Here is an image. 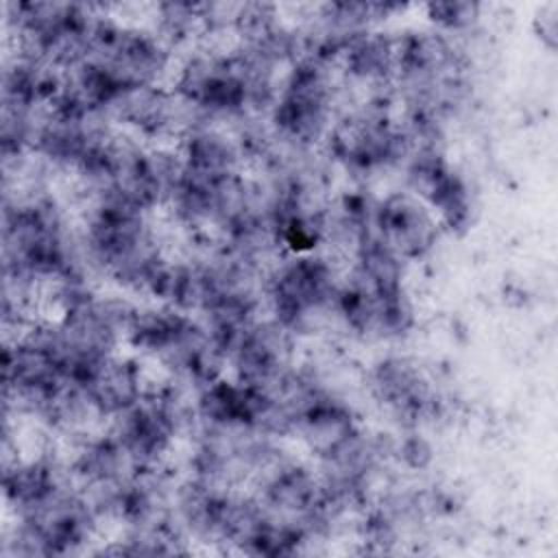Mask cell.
Wrapping results in <instances>:
<instances>
[{"instance_id":"1","label":"cell","mask_w":558,"mask_h":558,"mask_svg":"<svg viewBox=\"0 0 558 558\" xmlns=\"http://www.w3.org/2000/svg\"><path fill=\"white\" fill-rule=\"evenodd\" d=\"M377 235L405 259L423 257L438 238L436 222L427 209L405 194L390 196L375 214Z\"/></svg>"},{"instance_id":"2","label":"cell","mask_w":558,"mask_h":558,"mask_svg":"<svg viewBox=\"0 0 558 558\" xmlns=\"http://www.w3.org/2000/svg\"><path fill=\"white\" fill-rule=\"evenodd\" d=\"M78 388L102 416H116L142 401V379L137 364L116 355H107L96 362Z\"/></svg>"},{"instance_id":"3","label":"cell","mask_w":558,"mask_h":558,"mask_svg":"<svg viewBox=\"0 0 558 558\" xmlns=\"http://www.w3.org/2000/svg\"><path fill=\"white\" fill-rule=\"evenodd\" d=\"M296 429L303 434L312 451L325 460L336 453L357 429L351 421L349 410L320 397L299 421Z\"/></svg>"},{"instance_id":"4","label":"cell","mask_w":558,"mask_h":558,"mask_svg":"<svg viewBox=\"0 0 558 558\" xmlns=\"http://www.w3.org/2000/svg\"><path fill=\"white\" fill-rule=\"evenodd\" d=\"M347 70L364 81H384L395 68V41L381 33H362L344 50Z\"/></svg>"},{"instance_id":"5","label":"cell","mask_w":558,"mask_h":558,"mask_svg":"<svg viewBox=\"0 0 558 558\" xmlns=\"http://www.w3.org/2000/svg\"><path fill=\"white\" fill-rule=\"evenodd\" d=\"M427 15L442 28H466L480 17V4L466 0H447V2H429Z\"/></svg>"},{"instance_id":"6","label":"cell","mask_w":558,"mask_h":558,"mask_svg":"<svg viewBox=\"0 0 558 558\" xmlns=\"http://www.w3.org/2000/svg\"><path fill=\"white\" fill-rule=\"evenodd\" d=\"M399 456L403 458V462L410 466V469H423L429 464L432 460V447L425 438L421 436H410L401 442V449H399Z\"/></svg>"},{"instance_id":"7","label":"cell","mask_w":558,"mask_h":558,"mask_svg":"<svg viewBox=\"0 0 558 558\" xmlns=\"http://www.w3.org/2000/svg\"><path fill=\"white\" fill-rule=\"evenodd\" d=\"M538 20V33H541V39H545L547 48H556V33H558V9L556 4H545L541 9V13L536 15Z\"/></svg>"}]
</instances>
